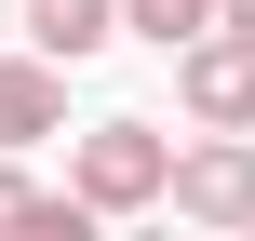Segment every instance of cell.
Wrapping results in <instances>:
<instances>
[{
    "label": "cell",
    "instance_id": "3",
    "mask_svg": "<svg viewBox=\"0 0 255 241\" xmlns=\"http://www.w3.org/2000/svg\"><path fill=\"white\" fill-rule=\"evenodd\" d=\"M175 107L202 134H255V40H229V27L175 40Z\"/></svg>",
    "mask_w": 255,
    "mask_h": 241
},
{
    "label": "cell",
    "instance_id": "2",
    "mask_svg": "<svg viewBox=\"0 0 255 241\" xmlns=\"http://www.w3.org/2000/svg\"><path fill=\"white\" fill-rule=\"evenodd\" d=\"M161 201H175L188 228H255V134H202V148H175V161H161Z\"/></svg>",
    "mask_w": 255,
    "mask_h": 241
},
{
    "label": "cell",
    "instance_id": "4",
    "mask_svg": "<svg viewBox=\"0 0 255 241\" xmlns=\"http://www.w3.org/2000/svg\"><path fill=\"white\" fill-rule=\"evenodd\" d=\"M13 27H27L40 67H94V54L121 40V0H13Z\"/></svg>",
    "mask_w": 255,
    "mask_h": 241
},
{
    "label": "cell",
    "instance_id": "7",
    "mask_svg": "<svg viewBox=\"0 0 255 241\" xmlns=\"http://www.w3.org/2000/svg\"><path fill=\"white\" fill-rule=\"evenodd\" d=\"M215 27H229V40H255V0H215Z\"/></svg>",
    "mask_w": 255,
    "mask_h": 241
},
{
    "label": "cell",
    "instance_id": "6",
    "mask_svg": "<svg viewBox=\"0 0 255 241\" xmlns=\"http://www.w3.org/2000/svg\"><path fill=\"white\" fill-rule=\"evenodd\" d=\"M202 27H215V0H121V40H148V54L202 40Z\"/></svg>",
    "mask_w": 255,
    "mask_h": 241
},
{
    "label": "cell",
    "instance_id": "5",
    "mask_svg": "<svg viewBox=\"0 0 255 241\" xmlns=\"http://www.w3.org/2000/svg\"><path fill=\"white\" fill-rule=\"evenodd\" d=\"M67 121V67H40V54H0V148H40Z\"/></svg>",
    "mask_w": 255,
    "mask_h": 241
},
{
    "label": "cell",
    "instance_id": "1",
    "mask_svg": "<svg viewBox=\"0 0 255 241\" xmlns=\"http://www.w3.org/2000/svg\"><path fill=\"white\" fill-rule=\"evenodd\" d=\"M161 161H175V134L121 107V121H94V134L67 148V201H81V215H161Z\"/></svg>",
    "mask_w": 255,
    "mask_h": 241
},
{
    "label": "cell",
    "instance_id": "8",
    "mask_svg": "<svg viewBox=\"0 0 255 241\" xmlns=\"http://www.w3.org/2000/svg\"><path fill=\"white\" fill-rule=\"evenodd\" d=\"M0 27H13V0H0Z\"/></svg>",
    "mask_w": 255,
    "mask_h": 241
}]
</instances>
